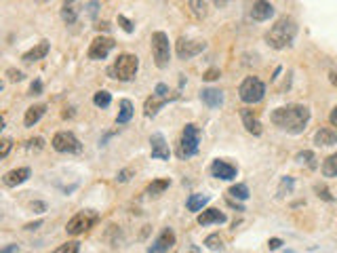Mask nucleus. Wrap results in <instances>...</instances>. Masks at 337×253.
<instances>
[{
    "mask_svg": "<svg viewBox=\"0 0 337 253\" xmlns=\"http://www.w3.org/2000/svg\"><path fill=\"white\" fill-rule=\"evenodd\" d=\"M219 76H221V72H219L217 68H211V70H207V72H205V76H202V78L209 80V83H211V80H217Z\"/></svg>",
    "mask_w": 337,
    "mask_h": 253,
    "instance_id": "39",
    "label": "nucleus"
},
{
    "mask_svg": "<svg viewBox=\"0 0 337 253\" xmlns=\"http://www.w3.org/2000/svg\"><path fill=\"white\" fill-rule=\"evenodd\" d=\"M280 245H282V241H280V239H270V243H268L270 251H276V249H278Z\"/></svg>",
    "mask_w": 337,
    "mask_h": 253,
    "instance_id": "43",
    "label": "nucleus"
},
{
    "mask_svg": "<svg viewBox=\"0 0 337 253\" xmlns=\"http://www.w3.org/2000/svg\"><path fill=\"white\" fill-rule=\"evenodd\" d=\"M44 110H47V106H42V104L30 106L28 110H25V116H23V125H25V126H34V125H36V123L42 119Z\"/></svg>",
    "mask_w": 337,
    "mask_h": 253,
    "instance_id": "23",
    "label": "nucleus"
},
{
    "mask_svg": "<svg viewBox=\"0 0 337 253\" xmlns=\"http://www.w3.org/2000/svg\"><path fill=\"white\" fill-rule=\"evenodd\" d=\"M200 99L209 108H219L221 104H224V93H221L219 89H202V91H200Z\"/></svg>",
    "mask_w": 337,
    "mask_h": 253,
    "instance_id": "21",
    "label": "nucleus"
},
{
    "mask_svg": "<svg viewBox=\"0 0 337 253\" xmlns=\"http://www.w3.org/2000/svg\"><path fill=\"white\" fill-rule=\"evenodd\" d=\"M131 119H133V104L129 102V99H120L116 123H118V125H125V123H129Z\"/></svg>",
    "mask_w": 337,
    "mask_h": 253,
    "instance_id": "24",
    "label": "nucleus"
},
{
    "mask_svg": "<svg viewBox=\"0 0 337 253\" xmlns=\"http://www.w3.org/2000/svg\"><path fill=\"white\" fill-rule=\"evenodd\" d=\"M297 160H299V162H306V165H310V167H314V154H312L310 150L299 152V154H297Z\"/></svg>",
    "mask_w": 337,
    "mask_h": 253,
    "instance_id": "33",
    "label": "nucleus"
},
{
    "mask_svg": "<svg viewBox=\"0 0 337 253\" xmlns=\"http://www.w3.org/2000/svg\"><path fill=\"white\" fill-rule=\"evenodd\" d=\"M53 148L57 152H64V154H72V152H81V141L78 137L72 133V131H59L55 133V137H53Z\"/></svg>",
    "mask_w": 337,
    "mask_h": 253,
    "instance_id": "7",
    "label": "nucleus"
},
{
    "mask_svg": "<svg viewBox=\"0 0 337 253\" xmlns=\"http://www.w3.org/2000/svg\"><path fill=\"white\" fill-rule=\"evenodd\" d=\"M241 119H243V123H245V129L249 131L251 135H261L263 126H261L259 119H257V116L253 114V110H249V108H243V110H241Z\"/></svg>",
    "mask_w": 337,
    "mask_h": 253,
    "instance_id": "15",
    "label": "nucleus"
},
{
    "mask_svg": "<svg viewBox=\"0 0 337 253\" xmlns=\"http://www.w3.org/2000/svg\"><path fill=\"white\" fill-rule=\"evenodd\" d=\"M207 49V42L205 40H188V38H181L177 42V57L179 59H190L194 55H198Z\"/></svg>",
    "mask_w": 337,
    "mask_h": 253,
    "instance_id": "10",
    "label": "nucleus"
},
{
    "mask_svg": "<svg viewBox=\"0 0 337 253\" xmlns=\"http://www.w3.org/2000/svg\"><path fill=\"white\" fill-rule=\"evenodd\" d=\"M49 42L47 40H42V42H38L36 44V47H34V49H30L28 53H23V61L25 63H32V61H38V59H44V57H47V53H49Z\"/></svg>",
    "mask_w": 337,
    "mask_h": 253,
    "instance_id": "19",
    "label": "nucleus"
},
{
    "mask_svg": "<svg viewBox=\"0 0 337 253\" xmlns=\"http://www.w3.org/2000/svg\"><path fill=\"white\" fill-rule=\"evenodd\" d=\"M118 23H120V28L125 30L127 34H131V32H133V23H131V21L127 19L125 15H118Z\"/></svg>",
    "mask_w": 337,
    "mask_h": 253,
    "instance_id": "37",
    "label": "nucleus"
},
{
    "mask_svg": "<svg viewBox=\"0 0 337 253\" xmlns=\"http://www.w3.org/2000/svg\"><path fill=\"white\" fill-rule=\"evenodd\" d=\"M173 245H175V232L171 228H165L158 234V239L152 243V247L148 249V253H167Z\"/></svg>",
    "mask_w": 337,
    "mask_h": 253,
    "instance_id": "11",
    "label": "nucleus"
},
{
    "mask_svg": "<svg viewBox=\"0 0 337 253\" xmlns=\"http://www.w3.org/2000/svg\"><path fill=\"white\" fill-rule=\"evenodd\" d=\"M40 93H42V83L40 80H34L30 87V95H40Z\"/></svg>",
    "mask_w": 337,
    "mask_h": 253,
    "instance_id": "40",
    "label": "nucleus"
},
{
    "mask_svg": "<svg viewBox=\"0 0 337 253\" xmlns=\"http://www.w3.org/2000/svg\"><path fill=\"white\" fill-rule=\"evenodd\" d=\"M323 175L325 177H337V152L325 158V162H323Z\"/></svg>",
    "mask_w": 337,
    "mask_h": 253,
    "instance_id": "27",
    "label": "nucleus"
},
{
    "mask_svg": "<svg viewBox=\"0 0 337 253\" xmlns=\"http://www.w3.org/2000/svg\"><path fill=\"white\" fill-rule=\"evenodd\" d=\"M42 146H44L42 137H34V139L28 141V150H42Z\"/></svg>",
    "mask_w": 337,
    "mask_h": 253,
    "instance_id": "38",
    "label": "nucleus"
},
{
    "mask_svg": "<svg viewBox=\"0 0 337 253\" xmlns=\"http://www.w3.org/2000/svg\"><path fill=\"white\" fill-rule=\"evenodd\" d=\"M110 102H112V95H110L108 91H97V93L93 95V104H95L97 108H108Z\"/></svg>",
    "mask_w": 337,
    "mask_h": 253,
    "instance_id": "30",
    "label": "nucleus"
},
{
    "mask_svg": "<svg viewBox=\"0 0 337 253\" xmlns=\"http://www.w3.org/2000/svg\"><path fill=\"white\" fill-rule=\"evenodd\" d=\"M188 6H190L192 15L198 17V19L209 15V0H188Z\"/></svg>",
    "mask_w": 337,
    "mask_h": 253,
    "instance_id": "25",
    "label": "nucleus"
},
{
    "mask_svg": "<svg viewBox=\"0 0 337 253\" xmlns=\"http://www.w3.org/2000/svg\"><path fill=\"white\" fill-rule=\"evenodd\" d=\"M13 148V139H8V137H4L2 141H0V158H4L6 154H8V150Z\"/></svg>",
    "mask_w": 337,
    "mask_h": 253,
    "instance_id": "35",
    "label": "nucleus"
},
{
    "mask_svg": "<svg viewBox=\"0 0 337 253\" xmlns=\"http://www.w3.org/2000/svg\"><path fill=\"white\" fill-rule=\"evenodd\" d=\"M314 143H316V146H335V143H337V131H333V129H318L314 133Z\"/></svg>",
    "mask_w": 337,
    "mask_h": 253,
    "instance_id": "22",
    "label": "nucleus"
},
{
    "mask_svg": "<svg viewBox=\"0 0 337 253\" xmlns=\"http://www.w3.org/2000/svg\"><path fill=\"white\" fill-rule=\"evenodd\" d=\"M274 15V6L268 2V0H255L251 6V17L255 21H265Z\"/></svg>",
    "mask_w": 337,
    "mask_h": 253,
    "instance_id": "14",
    "label": "nucleus"
},
{
    "mask_svg": "<svg viewBox=\"0 0 337 253\" xmlns=\"http://www.w3.org/2000/svg\"><path fill=\"white\" fill-rule=\"evenodd\" d=\"M150 148H152V158L168 160V156H171V150H168V143L163 137V133H154L150 137Z\"/></svg>",
    "mask_w": 337,
    "mask_h": 253,
    "instance_id": "12",
    "label": "nucleus"
},
{
    "mask_svg": "<svg viewBox=\"0 0 337 253\" xmlns=\"http://www.w3.org/2000/svg\"><path fill=\"white\" fill-rule=\"evenodd\" d=\"M152 55L156 68H167L168 59H171V47H168V36L165 32H154L152 34Z\"/></svg>",
    "mask_w": 337,
    "mask_h": 253,
    "instance_id": "6",
    "label": "nucleus"
},
{
    "mask_svg": "<svg viewBox=\"0 0 337 253\" xmlns=\"http://www.w3.org/2000/svg\"><path fill=\"white\" fill-rule=\"evenodd\" d=\"M205 245L213 251H217V249H224V241H221L219 234H209V237L205 239Z\"/></svg>",
    "mask_w": 337,
    "mask_h": 253,
    "instance_id": "32",
    "label": "nucleus"
},
{
    "mask_svg": "<svg viewBox=\"0 0 337 253\" xmlns=\"http://www.w3.org/2000/svg\"><path fill=\"white\" fill-rule=\"evenodd\" d=\"M131 173H133V171H131V169H125V171H120V173L116 175V182H120V184H122V182H127V179H129V175H131Z\"/></svg>",
    "mask_w": 337,
    "mask_h": 253,
    "instance_id": "42",
    "label": "nucleus"
},
{
    "mask_svg": "<svg viewBox=\"0 0 337 253\" xmlns=\"http://www.w3.org/2000/svg\"><path fill=\"white\" fill-rule=\"evenodd\" d=\"M211 173H213V177H217V179H234L236 173H238V169L234 165H230V162H226V160H213Z\"/></svg>",
    "mask_w": 337,
    "mask_h": 253,
    "instance_id": "13",
    "label": "nucleus"
},
{
    "mask_svg": "<svg viewBox=\"0 0 337 253\" xmlns=\"http://www.w3.org/2000/svg\"><path fill=\"white\" fill-rule=\"evenodd\" d=\"M329 121H331V125H333V126H337V106L333 108V112H331V116H329Z\"/></svg>",
    "mask_w": 337,
    "mask_h": 253,
    "instance_id": "47",
    "label": "nucleus"
},
{
    "mask_svg": "<svg viewBox=\"0 0 337 253\" xmlns=\"http://www.w3.org/2000/svg\"><path fill=\"white\" fill-rule=\"evenodd\" d=\"M207 203H209L207 194H192L188 198V203H185V207H188L190 211H202V207H205Z\"/></svg>",
    "mask_w": 337,
    "mask_h": 253,
    "instance_id": "26",
    "label": "nucleus"
},
{
    "mask_svg": "<svg viewBox=\"0 0 337 253\" xmlns=\"http://www.w3.org/2000/svg\"><path fill=\"white\" fill-rule=\"evenodd\" d=\"M167 102H168V97H161V95L152 93V97H148L146 104H144V114L148 116V119H150V116H156L158 110H161Z\"/></svg>",
    "mask_w": 337,
    "mask_h": 253,
    "instance_id": "18",
    "label": "nucleus"
},
{
    "mask_svg": "<svg viewBox=\"0 0 337 253\" xmlns=\"http://www.w3.org/2000/svg\"><path fill=\"white\" fill-rule=\"evenodd\" d=\"M6 76H8V80H11V83H19V80H23V74L19 70H15V68H8L6 70Z\"/></svg>",
    "mask_w": 337,
    "mask_h": 253,
    "instance_id": "36",
    "label": "nucleus"
},
{
    "mask_svg": "<svg viewBox=\"0 0 337 253\" xmlns=\"http://www.w3.org/2000/svg\"><path fill=\"white\" fill-rule=\"evenodd\" d=\"M95 28L99 30V32H101V30H103V32H108V30H110V23H108V21H101V23H97Z\"/></svg>",
    "mask_w": 337,
    "mask_h": 253,
    "instance_id": "46",
    "label": "nucleus"
},
{
    "mask_svg": "<svg viewBox=\"0 0 337 253\" xmlns=\"http://www.w3.org/2000/svg\"><path fill=\"white\" fill-rule=\"evenodd\" d=\"M0 253H19V247H17V245H6Z\"/></svg>",
    "mask_w": 337,
    "mask_h": 253,
    "instance_id": "45",
    "label": "nucleus"
},
{
    "mask_svg": "<svg viewBox=\"0 0 337 253\" xmlns=\"http://www.w3.org/2000/svg\"><path fill=\"white\" fill-rule=\"evenodd\" d=\"M329 80H331V85L337 87V72H331V74H329Z\"/></svg>",
    "mask_w": 337,
    "mask_h": 253,
    "instance_id": "50",
    "label": "nucleus"
},
{
    "mask_svg": "<svg viewBox=\"0 0 337 253\" xmlns=\"http://www.w3.org/2000/svg\"><path fill=\"white\" fill-rule=\"evenodd\" d=\"M198 143H200V129L196 125H185L179 146H177V156L179 158H190L198 152Z\"/></svg>",
    "mask_w": 337,
    "mask_h": 253,
    "instance_id": "3",
    "label": "nucleus"
},
{
    "mask_svg": "<svg viewBox=\"0 0 337 253\" xmlns=\"http://www.w3.org/2000/svg\"><path fill=\"white\" fill-rule=\"evenodd\" d=\"M238 95L245 104H257L265 95V85L257 76H247L238 87Z\"/></svg>",
    "mask_w": 337,
    "mask_h": 253,
    "instance_id": "5",
    "label": "nucleus"
},
{
    "mask_svg": "<svg viewBox=\"0 0 337 253\" xmlns=\"http://www.w3.org/2000/svg\"><path fill=\"white\" fill-rule=\"evenodd\" d=\"M97 6H99V2H97V0H93V2H88V15H91V17H95V15H97Z\"/></svg>",
    "mask_w": 337,
    "mask_h": 253,
    "instance_id": "44",
    "label": "nucleus"
},
{
    "mask_svg": "<svg viewBox=\"0 0 337 253\" xmlns=\"http://www.w3.org/2000/svg\"><path fill=\"white\" fill-rule=\"evenodd\" d=\"M78 249H81V243H76V241H68V243H64V245H59L55 251H51V253H78Z\"/></svg>",
    "mask_w": 337,
    "mask_h": 253,
    "instance_id": "31",
    "label": "nucleus"
},
{
    "mask_svg": "<svg viewBox=\"0 0 337 253\" xmlns=\"http://www.w3.org/2000/svg\"><path fill=\"white\" fill-rule=\"evenodd\" d=\"M270 119L276 126H280L282 131H287L291 135H299V133H304L306 125L310 121V110L306 106L293 104V106L276 108V110L272 112Z\"/></svg>",
    "mask_w": 337,
    "mask_h": 253,
    "instance_id": "1",
    "label": "nucleus"
},
{
    "mask_svg": "<svg viewBox=\"0 0 337 253\" xmlns=\"http://www.w3.org/2000/svg\"><path fill=\"white\" fill-rule=\"evenodd\" d=\"M78 15H81L78 0H64V4H61V19L66 23H76Z\"/></svg>",
    "mask_w": 337,
    "mask_h": 253,
    "instance_id": "17",
    "label": "nucleus"
},
{
    "mask_svg": "<svg viewBox=\"0 0 337 253\" xmlns=\"http://www.w3.org/2000/svg\"><path fill=\"white\" fill-rule=\"evenodd\" d=\"M156 95H161V97H168V87L165 85V83H161V85H156V91H154Z\"/></svg>",
    "mask_w": 337,
    "mask_h": 253,
    "instance_id": "41",
    "label": "nucleus"
},
{
    "mask_svg": "<svg viewBox=\"0 0 337 253\" xmlns=\"http://www.w3.org/2000/svg\"><path fill=\"white\" fill-rule=\"evenodd\" d=\"M137 70H139L137 55H133V53H122V55H118V59L114 61L112 74L118 80H131V78H135Z\"/></svg>",
    "mask_w": 337,
    "mask_h": 253,
    "instance_id": "4",
    "label": "nucleus"
},
{
    "mask_svg": "<svg viewBox=\"0 0 337 253\" xmlns=\"http://www.w3.org/2000/svg\"><path fill=\"white\" fill-rule=\"evenodd\" d=\"M314 190H316V194L321 196L323 201H327V203H331V201H333V194L329 192V188H325V186H316Z\"/></svg>",
    "mask_w": 337,
    "mask_h": 253,
    "instance_id": "34",
    "label": "nucleus"
},
{
    "mask_svg": "<svg viewBox=\"0 0 337 253\" xmlns=\"http://www.w3.org/2000/svg\"><path fill=\"white\" fill-rule=\"evenodd\" d=\"M168 186H171V182H168V179H154V182L146 188V192H148L150 196H161Z\"/></svg>",
    "mask_w": 337,
    "mask_h": 253,
    "instance_id": "28",
    "label": "nucleus"
},
{
    "mask_svg": "<svg viewBox=\"0 0 337 253\" xmlns=\"http://www.w3.org/2000/svg\"><path fill=\"white\" fill-rule=\"evenodd\" d=\"M295 36H297V23L293 17L285 15L272 25L268 34H265V42H268L272 49H287L293 44Z\"/></svg>",
    "mask_w": 337,
    "mask_h": 253,
    "instance_id": "2",
    "label": "nucleus"
},
{
    "mask_svg": "<svg viewBox=\"0 0 337 253\" xmlns=\"http://www.w3.org/2000/svg\"><path fill=\"white\" fill-rule=\"evenodd\" d=\"M40 224H42V222H34V224H28V226H25V230H36Z\"/></svg>",
    "mask_w": 337,
    "mask_h": 253,
    "instance_id": "49",
    "label": "nucleus"
},
{
    "mask_svg": "<svg viewBox=\"0 0 337 253\" xmlns=\"http://www.w3.org/2000/svg\"><path fill=\"white\" fill-rule=\"evenodd\" d=\"M93 224H95V213L81 211V213H76L74 218L68 222L66 230H68V234H72V237H78V234H84L86 230H91Z\"/></svg>",
    "mask_w": 337,
    "mask_h": 253,
    "instance_id": "8",
    "label": "nucleus"
},
{
    "mask_svg": "<svg viewBox=\"0 0 337 253\" xmlns=\"http://www.w3.org/2000/svg\"><path fill=\"white\" fill-rule=\"evenodd\" d=\"M32 175V171L28 169V167H19V169H13V171H8V173L4 175V186H8V188H15V186H19V184H23L25 179H28Z\"/></svg>",
    "mask_w": 337,
    "mask_h": 253,
    "instance_id": "16",
    "label": "nucleus"
},
{
    "mask_svg": "<svg viewBox=\"0 0 337 253\" xmlns=\"http://www.w3.org/2000/svg\"><path fill=\"white\" fill-rule=\"evenodd\" d=\"M112 49H114L112 38H108V36H97V38L88 44V59H93V61L105 59Z\"/></svg>",
    "mask_w": 337,
    "mask_h": 253,
    "instance_id": "9",
    "label": "nucleus"
},
{
    "mask_svg": "<svg viewBox=\"0 0 337 253\" xmlns=\"http://www.w3.org/2000/svg\"><path fill=\"white\" fill-rule=\"evenodd\" d=\"M228 218L226 213H221L219 209H205L198 215V224L200 226H209V224H224Z\"/></svg>",
    "mask_w": 337,
    "mask_h": 253,
    "instance_id": "20",
    "label": "nucleus"
},
{
    "mask_svg": "<svg viewBox=\"0 0 337 253\" xmlns=\"http://www.w3.org/2000/svg\"><path fill=\"white\" fill-rule=\"evenodd\" d=\"M228 194L232 198H238V201H247V198H249V188H247L245 184H236L228 190Z\"/></svg>",
    "mask_w": 337,
    "mask_h": 253,
    "instance_id": "29",
    "label": "nucleus"
},
{
    "mask_svg": "<svg viewBox=\"0 0 337 253\" xmlns=\"http://www.w3.org/2000/svg\"><path fill=\"white\" fill-rule=\"evenodd\" d=\"M213 2H215L219 8H224V6H228V2H230V0H213Z\"/></svg>",
    "mask_w": 337,
    "mask_h": 253,
    "instance_id": "48",
    "label": "nucleus"
}]
</instances>
